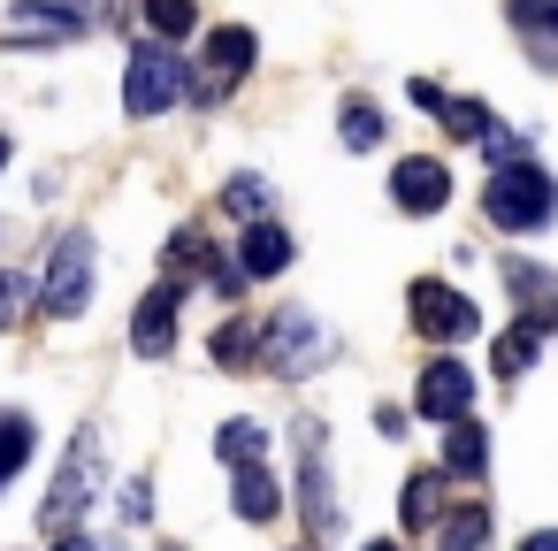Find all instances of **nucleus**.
Segmentation results:
<instances>
[{"label": "nucleus", "instance_id": "nucleus-4", "mask_svg": "<svg viewBox=\"0 0 558 551\" xmlns=\"http://www.w3.org/2000/svg\"><path fill=\"white\" fill-rule=\"evenodd\" d=\"M93 490H100V436L85 429V436L70 444V459H62V475H54V498L39 505V528H47V536H62V528L93 505Z\"/></svg>", "mask_w": 558, "mask_h": 551}, {"label": "nucleus", "instance_id": "nucleus-5", "mask_svg": "<svg viewBox=\"0 0 558 551\" xmlns=\"http://www.w3.org/2000/svg\"><path fill=\"white\" fill-rule=\"evenodd\" d=\"M85 299H93V238H85V230H70V238L54 245V261H47V314L77 322V314H85Z\"/></svg>", "mask_w": 558, "mask_h": 551}, {"label": "nucleus", "instance_id": "nucleus-22", "mask_svg": "<svg viewBox=\"0 0 558 551\" xmlns=\"http://www.w3.org/2000/svg\"><path fill=\"white\" fill-rule=\"evenodd\" d=\"M24 459H32V421L24 414H0V482H16Z\"/></svg>", "mask_w": 558, "mask_h": 551}, {"label": "nucleus", "instance_id": "nucleus-10", "mask_svg": "<svg viewBox=\"0 0 558 551\" xmlns=\"http://www.w3.org/2000/svg\"><path fill=\"white\" fill-rule=\"evenodd\" d=\"M62 39H85V16H77V9H39V0H16L9 47H62Z\"/></svg>", "mask_w": 558, "mask_h": 551}, {"label": "nucleus", "instance_id": "nucleus-20", "mask_svg": "<svg viewBox=\"0 0 558 551\" xmlns=\"http://www.w3.org/2000/svg\"><path fill=\"white\" fill-rule=\"evenodd\" d=\"M505 284H512L535 314H543V307H558V276H550V268H535V261H505Z\"/></svg>", "mask_w": 558, "mask_h": 551}, {"label": "nucleus", "instance_id": "nucleus-32", "mask_svg": "<svg viewBox=\"0 0 558 551\" xmlns=\"http://www.w3.org/2000/svg\"><path fill=\"white\" fill-rule=\"evenodd\" d=\"M9 154H16V146H9V131H0V169H9Z\"/></svg>", "mask_w": 558, "mask_h": 551}, {"label": "nucleus", "instance_id": "nucleus-12", "mask_svg": "<svg viewBox=\"0 0 558 551\" xmlns=\"http://www.w3.org/2000/svg\"><path fill=\"white\" fill-rule=\"evenodd\" d=\"M535 352H543V322H512V330H497V345H489V368H497V383H520L527 368H535Z\"/></svg>", "mask_w": 558, "mask_h": 551}, {"label": "nucleus", "instance_id": "nucleus-16", "mask_svg": "<svg viewBox=\"0 0 558 551\" xmlns=\"http://www.w3.org/2000/svg\"><path fill=\"white\" fill-rule=\"evenodd\" d=\"M238 261H245V276H283V268H291V238H283L276 223H245Z\"/></svg>", "mask_w": 558, "mask_h": 551}, {"label": "nucleus", "instance_id": "nucleus-19", "mask_svg": "<svg viewBox=\"0 0 558 551\" xmlns=\"http://www.w3.org/2000/svg\"><path fill=\"white\" fill-rule=\"evenodd\" d=\"M215 452H222L230 467H253V459H268V429H260V421H222Z\"/></svg>", "mask_w": 558, "mask_h": 551}, {"label": "nucleus", "instance_id": "nucleus-1", "mask_svg": "<svg viewBox=\"0 0 558 551\" xmlns=\"http://www.w3.org/2000/svg\"><path fill=\"white\" fill-rule=\"evenodd\" d=\"M482 207H489V223H497V230H543V223L558 215V184H550L535 161H505Z\"/></svg>", "mask_w": 558, "mask_h": 551}, {"label": "nucleus", "instance_id": "nucleus-33", "mask_svg": "<svg viewBox=\"0 0 558 551\" xmlns=\"http://www.w3.org/2000/svg\"><path fill=\"white\" fill-rule=\"evenodd\" d=\"M360 551H398V543H390V536H383V543H360Z\"/></svg>", "mask_w": 558, "mask_h": 551}, {"label": "nucleus", "instance_id": "nucleus-25", "mask_svg": "<svg viewBox=\"0 0 558 551\" xmlns=\"http://www.w3.org/2000/svg\"><path fill=\"white\" fill-rule=\"evenodd\" d=\"M436 116H444L451 139H482V131H489V108H482V100H444Z\"/></svg>", "mask_w": 558, "mask_h": 551}, {"label": "nucleus", "instance_id": "nucleus-9", "mask_svg": "<svg viewBox=\"0 0 558 551\" xmlns=\"http://www.w3.org/2000/svg\"><path fill=\"white\" fill-rule=\"evenodd\" d=\"M177 307H184L177 284H154V291L138 299V314H131V345H138L146 360H161V352L177 345Z\"/></svg>", "mask_w": 558, "mask_h": 551}, {"label": "nucleus", "instance_id": "nucleus-21", "mask_svg": "<svg viewBox=\"0 0 558 551\" xmlns=\"http://www.w3.org/2000/svg\"><path fill=\"white\" fill-rule=\"evenodd\" d=\"M215 360H222V368L260 360V322H222V330H215Z\"/></svg>", "mask_w": 558, "mask_h": 551}, {"label": "nucleus", "instance_id": "nucleus-27", "mask_svg": "<svg viewBox=\"0 0 558 551\" xmlns=\"http://www.w3.org/2000/svg\"><path fill=\"white\" fill-rule=\"evenodd\" d=\"M24 291H32L24 276H9V268H0V322H16V314H24Z\"/></svg>", "mask_w": 558, "mask_h": 551}, {"label": "nucleus", "instance_id": "nucleus-14", "mask_svg": "<svg viewBox=\"0 0 558 551\" xmlns=\"http://www.w3.org/2000/svg\"><path fill=\"white\" fill-rule=\"evenodd\" d=\"M253 55H260V39H253L245 24H215V32H207V62H215L222 85H238V77L253 70Z\"/></svg>", "mask_w": 558, "mask_h": 551}, {"label": "nucleus", "instance_id": "nucleus-6", "mask_svg": "<svg viewBox=\"0 0 558 551\" xmlns=\"http://www.w3.org/2000/svg\"><path fill=\"white\" fill-rule=\"evenodd\" d=\"M413 330H421V337H436V345H459V337H474V330H482V314L466 307V291H451V284L421 276V284H413Z\"/></svg>", "mask_w": 558, "mask_h": 551}, {"label": "nucleus", "instance_id": "nucleus-18", "mask_svg": "<svg viewBox=\"0 0 558 551\" xmlns=\"http://www.w3.org/2000/svg\"><path fill=\"white\" fill-rule=\"evenodd\" d=\"M444 520V467H421L405 482V528H436Z\"/></svg>", "mask_w": 558, "mask_h": 551}, {"label": "nucleus", "instance_id": "nucleus-3", "mask_svg": "<svg viewBox=\"0 0 558 551\" xmlns=\"http://www.w3.org/2000/svg\"><path fill=\"white\" fill-rule=\"evenodd\" d=\"M184 93H192V70L177 62V47H138V55H131V70H123V108H131L138 123L169 116Z\"/></svg>", "mask_w": 558, "mask_h": 551}, {"label": "nucleus", "instance_id": "nucleus-28", "mask_svg": "<svg viewBox=\"0 0 558 551\" xmlns=\"http://www.w3.org/2000/svg\"><path fill=\"white\" fill-rule=\"evenodd\" d=\"M123 513H131V520H146V513H154V490H146V482H131V490H123Z\"/></svg>", "mask_w": 558, "mask_h": 551}, {"label": "nucleus", "instance_id": "nucleus-31", "mask_svg": "<svg viewBox=\"0 0 558 551\" xmlns=\"http://www.w3.org/2000/svg\"><path fill=\"white\" fill-rule=\"evenodd\" d=\"M54 551H100V543H85V536H62V543H54Z\"/></svg>", "mask_w": 558, "mask_h": 551}, {"label": "nucleus", "instance_id": "nucleus-11", "mask_svg": "<svg viewBox=\"0 0 558 551\" xmlns=\"http://www.w3.org/2000/svg\"><path fill=\"white\" fill-rule=\"evenodd\" d=\"M299 490H306L314 536H329V528H337V498H329V459H322V429H314V421H306V467H299Z\"/></svg>", "mask_w": 558, "mask_h": 551}, {"label": "nucleus", "instance_id": "nucleus-30", "mask_svg": "<svg viewBox=\"0 0 558 551\" xmlns=\"http://www.w3.org/2000/svg\"><path fill=\"white\" fill-rule=\"evenodd\" d=\"M520 551H558V528H535V536H527Z\"/></svg>", "mask_w": 558, "mask_h": 551}, {"label": "nucleus", "instance_id": "nucleus-26", "mask_svg": "<svg viewBox=\"0 0 558 551\" xmlns=\"http://www.w3.org/2000/svg\"><path fill=\"white\" fill-rule=\"evenodd\" d=\"M344 146H352V154H367V146H383V116H375L367 100H352V108H344Z\"/></svg>", "mask_w": 558, "mask_h": 551}, {"label": "nucleus", "instance_id": "nucleus-15", "mask_svg": "<svg viewBox=\"0 0 558 551\" xmlns=\"http://www.w3.org/2000/svg\"><path fill=\"white\" fill-rule=\"evenodd\" d=\"M489 467V436L459 414V421H444V475H459V482H474Z\"/></svg>", "mask_w": 558, "mask_h": 551}, {"label": "nucleus", "instance_id": "nucleus-2", "mask_svg": "<svg viewBox=\"0 0 558 551\" xmlns=\"http://www.w3.org/2000/svg\"><path fill=\"white\" fill-rule=\"evenodd\" d=\"M260 360H268L283 383H299V375H314V368L329 360V330H322L306 307H276V314L260 322Z\"/></svg>", "mask_w": 558, "mask_h": 551}, {"label": "nucleus", "instance_id": "nucleus-8", "mask_svg": "<svg viewBox=\"0 0 558 551\" xmlns=\"http://www.w3.org/2000/svg\"><path fill=\"white\" fill-rule=\"evenodd\" d=\"M413 406H421L428 421H459V414L474 406V375H466L451 352H436V360L421 368V391H413Z\"/></svg>", "mask_w": 558, "mask_h": 551}, {"label": "nucleus", "instance_id": "nucleus-13", "mask_svg": "<svg viewBox=\"0 0 558 551\" xmlns=\"http://www.w3.org/2000/svg\"><path fill=\"white\" fill-rule=\"evenodd\" d=\"M230 513H238V520H276V513H283V490H276V475H268V459H253V467H238V490H230Z\"/></svg>", "mask_w": 558, "mask_h": 551}, {"label": "nucleus", "instance_id": "nucleus-23", "mask_svg": "<svg viewBox=\"0 0 558 551\" xmlns=\"http://www.w3.org/2000/svg\"><path fill=\"white\" fill-rule=\"evenodd\" d=\"M222 207H230L238 223H260V215H268V184H260V177H230Z\"/></svg>", "mask_w": 558, "mask_h": 551}, {"label": "nucleus", "instance_id": "nucleus-7", "mask_svg": "<svg viewBox=\"0 0 558 551\" xmlns=\"http://www.w3.org/2000/svg\"><path fill=\"white\" fill-rule=\"evenodd\" d=\"M390 200H398L405 215H444V200H451V169H444L436 154H405L398 177H390Z\"/></svg>", "mask_w": 558, "mask_h": 551}, {"label": "nucleus", "instance_id": "nucleus-17", "mask_svg": "<svg viewBox=\"0 0 558 551\" xmlns=\"http://www.w3.org/2000/svg\"><path fill=\"white\" fill-rule=\"evenodd\" d=\"M436 543H444V551H482V543H489V505H451V513L436 520Z\"/></svg>", "mask_w": 558, "mask_h": 551}, {"label": "nucleus", "instance_id": "nucleus-29", "mask_svg": "<svg viewBox=\"0 0 558 551\" xmlns=\"http://www.w3.org/2000/svg\"><path fill=\"white\" fill-rule=\"evenodd\" d=\"M413 108H428V116H436V108H444V85H428V77H413Z\"/></svg>", "mask_w": 558, "mask_h": 551}, {"label": "nucleus", "instance_id": "nucleus-24", "mask_svg": "<svg viewBox=\"0 0 558 551\" xmlns=\"http://www.w3.org/2000/svg\"><path fill=\"white\" fill-rule=\"evenodd\" d=\"M146 24H154L161 39H184V32L199 24V9H192V0H146Z\"/></svg>", "mask_w": 558, "mask_h": 551}]
</instances>
